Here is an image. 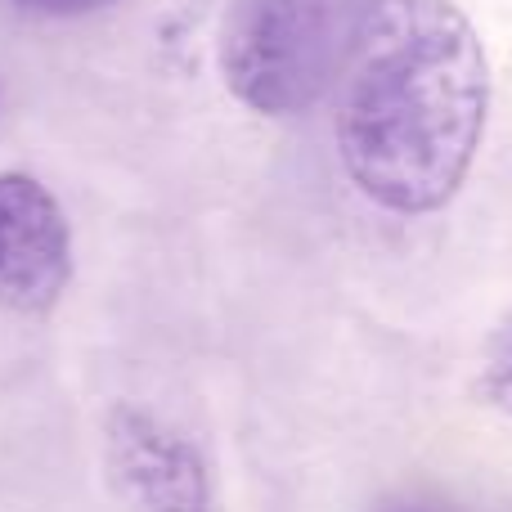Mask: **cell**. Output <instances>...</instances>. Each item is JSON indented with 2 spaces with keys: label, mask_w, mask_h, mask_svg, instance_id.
<instances>
[{
  "label": "cell",
  "mask_w": 512,
  "mask_h": 512,
  "mask_svg": "<svg viewBox=\"0 0 512 512\" xmlns=\"http://www.w3.org/2000/svg\"><path fill=\"white\" fill-rule=\"evenodd\" d=\"M9 5L41 18H81V14H95V9H108L113 0H9Z\"/></svg>",
  "instance_id": "6"
},
{
  "label": "cell",
  "mask_w": 512,
  "mask_h": 512,
  "mask_svg": "<svg viewBox=\"0 0 512 512\" xmlns=\"http://www.w3.org/2000/svg\"><path fill=\"white\" fill-rule=\"evenodd\" d=\"M490 68L450 0H373L342 68L337 153L364 198L396 216L441 212L486 135Z\"/></svg>",
  "instance_id": "1"
},
{
  "label": "cell",
  "mask_w": 512,
  "mask_h": 512,
  "mask_svg": "<svg viewBox=\"0 0 512 512\" xmlns=\"http://www.w3.org/2000/svg\"><path fill=\"white\" fill-rule=\"evenodd\" d=\"M477 396L490 409L512 418V306L499 319V328L490 333L486 355H481V378H477Z\"/></svg>",
  "instance_id": "5"
},
{
  "label": "cell",
  "mask_w": 512,
  "mask_h": 512,
  "mask_svg": "<svg viewBox=\"0 0 512 512\" xmlns=\"http://www.w3.org/2000/svg\"><path fill=\"white\" fill-rule=\"evenodd\" d=\"M382 512H432V508H418V504H396V508H382Z\"/></svg>",
  "instance_id": "7"
},
{
  "label": "cell",
  "mask_w": 512,
  "mask_h": 512,
  "mask_svg": "<svg viewBox=\"0 0 512 512\" xmlns=\"http://www.w3.org/2000/svg\"><path fill=\"white\" fill-rule=\"evenodd\" d=\"M108 468L131 512H212L207 463L167 423L140 409L108 418Z\"/></svg>",
  "instance_id": "4"
},
{
  "label": "cell",
  "mask_w": 512,
  "mask_h": 512,
  "mask_svg": "<svg viewBox=\"0 0 512 512\" xmlns=\"http://www.w3.org/2000/svg\"><path fill=\"white\" fill-rule=\"evenodd\" d=\"M369 5L373 0H239L221 41L225 86L252 113H306L342 77Z\"/></svg>",
  "instance_id": "2"
},
{
  "label": "cell",
  "mask_w": 512,
  "mask_h": 512,
  "mask_svg": "<svg viewBox=\"0 0 512 512\" xmlns=\"http://www.w3.org/2000/svg\"><path fill=\"white\" fill-rule=\"evenodd\" d=\"M72 279V234L54 194L32 176H0V301L41 315Z\"/></svg>",
  "instance_id": "3"
}]
</instances>
